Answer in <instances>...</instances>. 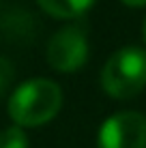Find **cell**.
<instances>
[{"label": "cell", "mask_w": 146, "mask_h": 148, "mask_svg": "<svg viewBox=\"0 0 146 148\" xmlns=\"http://www.w3.org/2000/svg\"><path fill=\"white\" fill-rule=\"evenodd\" d=\"M99 148H146V116L120 112L101 125Z\"/></svg>", "instance_id": "4"}, {"label": "cell", "mask_w": 146, "mask_h": 148, "mask_svg": "<svg viewBox=\"0 0 146 148\" xmlns=\"http://www.w3.org/2000/svg\"><path fill=\"white\" fill-rule=\"evenodd\" d=\"M142 34H144V41H146V19H144V26H142Z\"/></svg>", "instance_id": "9"}, {"label": "cell", "mask_w": 146, "mask_h": 148, "mask_svg": "<svg viewBox=\"0 0 146 148\" xmlns=\"http://www.w3.org/2000/svg\"><path fill=\"white\" fill-rule=\"evenodd\" d=\"M62 95L60 86L49 79H30L9 99V114L17 127H37L58 114Z\"/></svg>", "instance_id": "1"}, {"label": "cell", "mask_w": 146, "mask_h": 148, "mask_svg": "<svg viewBox=\"0 0 146 148\" xmlns=\"http://www.w3.org/2000/svg\"><path fill=\"white\" fill-rule=\"evenodd\" d=\"M101 86L114 99L135 97L146 86V49H118L101 71Z\"/></svg>", "instance_id": "2"}, {"label": "cell", "mask_w": 146, "mask_h": 148, "mask_svg": "<svg viewBox=\"0 0 146 148\" xmlns=\"http://www.w3.org/2000/svg\"><path fill=\"white\" fill-rule=\"evenodd\" d=\"M0 148H28V135L22 127H9L0 131Z\"/></svg>", "instance_id": "6"}, {"label": "cell", "mask_w": 146, "mask_h": 148, "mask_svg": "<svg viewBox=\"0 0 146 148\" xmlns=\"http://www.w3.org/2000/svg\"><path fill=\"white\" fill-rule=\"evenodd\" d=\"M125 4H129V7H144L146 0H123Z\"/></svg>", "instance_id": "8"}, {"label": "cell", "mask_w": 146, "mask_h": 148, "mask_svg": "<svg viewBox=\"0 0 146 148\" xmlns=\"http://www.w3.org/2000/svg\"><path fill=\"white\" fill-rule=\"evenodd\" d=\"M43 11H47L54 17H80L93 7L95 0H37Z\"/></svg>", "instance_id": "5"}, {"label": "cell", "mask_w": 146, "mask_h": 148, "mask_svg": "<svg viewBox=\"0 0 146 148\" xmlns=\"http://www.w3.org/2000/svg\"><path fill=\"white\" fill-rule=\"evenodd\" d=\"M13 79V67L9 60L0 58V97H2V92L9 88V84H11Z\"/></svg>", "instance_id": "7"}, {"label": "cell", "mask_w": 146, "mask_h": 148, "mask_svg": "<svg viewBox=\"0 0 146 148\" xmlns=\"http://www.w3.org/2000/svg\"><path fill=\"white\" fill-rule=\"evenodd\" d=\"M88 43L84 24H71L60 28L47 45V62L56 71H75L86 62Z\"/></svg>", "instance_id": "3"}]
</instances>
